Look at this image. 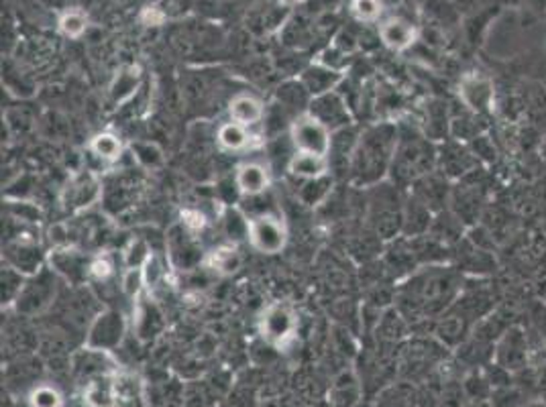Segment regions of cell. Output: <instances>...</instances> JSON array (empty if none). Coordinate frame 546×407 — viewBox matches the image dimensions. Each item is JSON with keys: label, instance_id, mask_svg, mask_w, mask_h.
Instances as JSON below:
<instances>
[{"label": "cell", "instance_id": "6da1fadb", "mask_svg": "<svg viewBox=\"0 0 546 407\" xmlns=\"http://www.w3.org/2000/svg\"><path fill=\"white\" fill-rule=\"evenodd\" d=\"M398 147V131L392 123H371L361 126L359 142L351 161L349 185L369 190L382 183L392 171Z\"/></svg>", "mask_w": 546, "mask_h": 407}, {"label": "cell", "instance_id": "7a4b0ae2", "mask_svg": "<svg viewBox=\"0 0 546 407\" xmlns=\"http://www.w3.org/2000/svg\"><path fill=\"white\" fill-rule=\"evenodd\" d=\"M104 191H103V210L109 216H123V214L131 212L136 202L143 196V185H145V175L143 169L136 163H128V166H114L109 169V174L103 177Z\"/></svg>", "mask_w": 546, "mask_h": 407}, {"label": "cell", "instance_id": "3957f363", "mask_svg": "<svg viewBox=\"0 0 546 407\" xmlns=\"http://www.w3.org/2000/svg\"><path fill=\"white\" fill-rule=\"evenodd\" d=\"M257 328L265 345L284 351L298 338L300 316L292 304L271 302L261 310Z\"/></svg>", "mask_w": 546, "mask_h": 407}, {"label": "cell", "instance_id": "277c9868", "mask_svg": "<svg viewBox=\"0 0 546 407\" xmlns=\"http://www.w3.org/2000/svg\"><path fill=\"white\" fill-rule=\"evenodd\" d=\"M103 191L104 182L98 171L88 167L74 171L60 191V206L71 216H80L103 202Z\"/></svg>", "mask_w": 546, "mask_h": 407}, {"label": "cell", "instance_id": "5b68a950", "mask_svg": "<svg viewBox=\"0 0 546 407\" xmlns=\"http://www.w3.org/2000/svg\"><path fill=\"white\" fill-rule=\"evenodd\" d=\"M62 283H63L62 277L57 275L52 267L46 265L39 273L29 277L25 289L21 291V296L17 299V304L12 305V310L21 313L23 318L41 316L43 312L54 308L57 296H60Z\"/></svg>", "mask_w": 546, "mask_h": 407}, {"label": "cell", "instance_id": "8992f818", "mask_svg": "<svg viewBox=\"0 0 546 407\" xmlns=\"http://www.w3.org/2000/svg\"><path fill=\"white\" fill-rule=\"evenodd\" d=\"M249 247L255 253L273 256L285 251L290 242V231L284 212H265L249 218Z\"/></svg>", "mask_w": 546, "mask_h": 407}, {"label": "cell", "instance_id": "52a82bcc", "mask_svg": "<svg viewBox=\"0 0 546 407\" xmlns=\"http://www.w3.org/2000/svg\"><path fill=\"white\" fill-rule=\"evenodd\" d=\"M128 332V322L125 313L114 308H104L100 310L95 320L86 328L84 345L96 351L104 353H114L120 348Z\"/></svg>", "mask_w": 546, "mask_h": 407}, {"label": "cell", "instance_id": "ba28073f", "mask_svg": "<svg viewBox=\"0 0 546 407\" xmlns=\"http://www.w3.org/2000/svg\"><path fill=\"white\" fill-rule=\"evenodd\" d=\"M165 253L170 256L171 267L190 273L204 265L206 255L198 234L190 232L182 223H176L165 232Z\"/></svg>", "mask_w": 546, "mask_h": 407}, {"label": "cell", "instance_id": "9c48e42d", "mask_svg": "<svg viewBox=\"0 0 546 407\" xmlns=\"http://www.w3.org/2000/svg\"><path fill=\"white\" fill-rule=\"evenodd\" d=\"M363 220H368V226L382 240H390L396 237L401 216L400 210L393 206L390 190L385 185H373L369 188V198L365 204Z\"/></svg>", "mask_w": 546, "mask_h": 407}, {"label": "cell", "instance_id": "30bf717a", "mask_svg": "<svg viewBox=\"0 0 546 407\" xmlns=\"http://www.w3.org/2000/svg\"><path fill=\"white\" fill-rule=\"evenodd\" d=\"M290 141L296 151L302 153H314L328 157L330 145H333V131L316 120L312 114H300L298 118L292 120L290 128H287Z\"/></svg>", "mask_w": 546, "mask_h": 407}, {"label": "cell", "instance_id": "8fae6325", "mask_svg": "<svg viewBox=\"0 0 546 407\" xmlns=\"http://www.w3.org/2000/svg\"><path fill=\"white\" fill-rule=\"evenodd\" d=\"M90 261L92 255H86L80 247H62L52 248L47 256V265L52 267L62 281H66L70 288H80L86 281H90Z\"/></svg>", "mask_w": 546, "mask_h": 407}, {"label": "cell", "instance_id": "7c38bea8", "mask_svg": "<svg viewBox=\"0 0 546 407\" xmlns=\"http://www.w3.org/2000/svg\"><path fill=\"white\" fill-rule=\"evenodd\" d=\"M308 114H312L316 120H320V123L333 133L357 123L355 114L351 110L347 100L341 94V90H333L328 92V94L312 98L310 106H308Z\"/></svg>", "mask_w": 546, "mask_h": 407}, {"label": "cell", "instance_id": "4fadbf2b", "mask_svg": "<svg viewBox=\"0 0 546 407\" xmlns=\"http://www.w3.org/2000/svg\"><path fill=\"white\" fill-rule=\"evenodd\" d=\"M165 326H168V316L153 296L143 294L136 299L133 305V332L136 338L141 342L160 338Z\"/></svg>", "mask_w": 546, "mask_h": 407}, {"label": "cell", "instance_id": "5bb4252c", "mask_svg": "<svg viewBox=\"0 0 546 407\" xmlns=\"http://www.w3.org/2000/svg\"><path fill=\"white\" fill-rule=\"evenodd\" d=\"M359 134H361V126H359L357 123L333 133V145H330L328 163H330V175H333L336 182L349 183L351 161H353Z\"/></svg>", "mask_w": 546, "mask_h": 407}, {"label": "cell", "instance_id": "9a60e30c", "mask_svg": "<svg viewBox=\"0 0 546 407\" xmlns=\"http://www.w3.org/2000/svg\"><path fill=\"white\" fill-rule=\"evenodd\" d=\"M235 183L236 190H239L241 199L257 198L268 194L271 190V167L268 161H245L241 166H236L235 169Z\"/></svg>", "mask_w": 546, "mask_h": 407}, {"label": "cell", "instance_id": "2e32d148", "mask_svg": "<svg viewBox=\"0 0 546 407\" xmlns=\"http://www.w3.org/2000/svg\"><path fill=\"white\" fill-rule=\"evenodd\" d=\"M143 88V71L139 66H127L117 71L106 90V104L111 109H125Z\"/></svg>", "mask_w": 546, "mask_h": 407}, {"label": "cell", "instance_id": "e0dca14e", "mask_svg": "<svg viewBox=\"0 0 546 407\" xmlns=\"http://www.w3.org/2000/svg\"><path fill=\"white\" fill-rule=\"evenodd\" d=\"M227 112H228V120H233V123H239L247 128H255L263 125L268 106H265L263 100L257 98L255 94L239 92V94H233L231 100H228Z\"/></svg>", "mask_w": 546, "mask_h": 407}, {"label": "cell", "instance_id": "ac0fdd59", "mask_svg": "<svg viewBox=\"0 0 546 407\" xmlns=\"http://www.w3.org/2000/svg\"><path fill=\"white\" fill-rule=\"evenodd\" d=\"M127 151L128 147L125 145V141L112 131L96 133L95 137L88 141V153L92 159L100 161L103 166H109L111 169L123 161Z\"/></svg>", "mask_w": 546, "mask_h": 407}, {"label": "cell", "instance_id": "d6986e66", "mask_svg": "<svg viewBox=\"0 0 546 407\" xmlns=\"http://www.w3.org/2000/svg\"><path fill=\"white\" fill-rule=\"evenodd\" d=\"M279 109H282L292 120L298 118L300 114L308 112V106L312 102L310 92L304 88V84L298 80H285L279 88L276 90V98H273Z\"/></svg>", "mask_w": 546, "mask_h": 407}, {"label": "cell", "instance_id": "ffe728a7", "mask_svg": "<svg viewBox=\"0 0 546 407\" xmlns=\"http://www.w3.org/2000/svg\"><path fill=\"white\" fill-rule=\"evenodd\" d=\"M377 33L379 41H382L387 49H392V52H406V49L412 47L416 39H418L416 27L400 17L385 19L384 23H379Z\"/></svg>", "mask_w": 546, "mask_h": 407}, {"label": "cell", "instance_id": "44dd1931", "mask_svg": "<svg viewBox=\"0 0 546 407\" xmlns=\"http://www.w3.org/2000/svg\"><path fill=\"white\" fill-rule=\"evenodd\" d=\"M204 265L208 267L212 275L219 277H231L235 275L236 271L243 267V255L239 245H235V242H220L212 248L211 253L206 255Z\"/></svg>", "mask_w": 546, "mask_h": 407}, {"label": "cell", "instance_id": "7402d4cb", "mask_svg": "<svg viewBox=\"0 0 546 407\" xmlns=\"http://www.w3.org/2000/svg\"><path fill=\"white\" fill-rule=\"evenodd\" d=\"M359 399H361V381L353 369H343L330 385V407H357Z\"/></svg>", "mask_w": 546, "mask_h": 407}, {"label": "cell", "instance_id": "603a6c76", "mask_svg": "<svg viewBox=\"0 0 546 407\" xmlns=\"http://www.w3.org/2000/svg\"><path fill=\"white\" fill-rule=\"evenodd\" d=\"M343 80L344 76L339 74V71L328 69L316 61L310 63V66H306V69L300 74V82L304 84V88L310 92L312 98L328 94V92L333 90H339Z\"/></svg>", "mask_w": 546, "mask_h": 407}, {"label": "cell", "instance_id": "cb8c5ba5", "mask_svg": "<svg viewBox=\"0 0 546 407\" xmlns=\"http://www.w3.org/2000/svg\"><path fill=\"white\" fill-rule=\"evenodd\" d=\"M336 183L339 182H336L330 174L316 177V180L300 182V185L296 188V202L310 210L322 208V206L328 202V198L333 196Z\"/></svg>", "mask_w": 546, "mask_h": 407}, {"label": "cell", "instance_id": "d4e9b609", "mask_svg": "<svg viewBox=\"0 0 546 407\" xmlns=\"http://www.w3.org/2000/svg\"><path fill=\"white\" fill-rule=\"evenodd\" d=\"M253 133L251 128L243 126L239 123H233V120H227L217 126L214 131V142H217L220 151L225 153H243L253 145Z\"/></svg>", "mask_w": 546, "mask_h": 407}, {"label": "cell", "instance_id": "484cf974", "mask_svg": "<svg viewBox=\"0 0 546 407\" xmlns=\"http://www.w3.org/2000/svg\"><path fill=\"white\" fill-rule=\"evenodd\" d=\"M285 171L294 177V180L308 182V180H316V177L328 175L330 174V163H328V157H325V155L296 151L292 155L290 163H287Z\"/></svg>", "mask_w": 546, "mask_h": 407}, {"label": "cell", "instance_id": "4316f807", "mask_svg": "<svg viewBox=\"0 0 546 407\" xmlns=\"http://www.w3.org/2000/svg\"><path fill=\"white\" fill-rule=\"evenodd\" d=\"M109 354L111 353L96 351V348H90L84 345L82 351L76 353L74 359H71V367H74L76 375L84 377V383H86V381L95 379V377L111 373Z\"/></svg>", "mask_w": 546, "mask_h": 407}, {"label": "cell", "instance_id": "83f0119b", "mask_svg": "<svg viewBox=\"0 0 546 407\" xmlns=\"http://www.w3.org/2000/svg\"><path fill=\"white\" fill-rule=\"evenodd\" d=\"M84 407H117V391H114V373L100 375L86 381L82 389Z\"/></svg>", "mask_w": 546, "mask_h": 407}, {"label": "cell", "instance_id": "f1b7e54d", "mask_svg": "<svg viewBox=\"0 0 546 407\" xmlns=\"http://www.w3.org/2000/svg\"><path fill=\"white\" fill-rule=\"evenodd\" d=\"M128 151H131L135 163L143 171H155L165 166V153L160 147V142L155 141H145V139L133 141L131 145H128Z\"/></svg>", "mask_w": 546, "mask_h": 407}, {"label": "cell", "instance_id": "f546056e", "mask_svg": "<svg viewBox=\"0 0 546 407\" xmlns=\"http://www.w3.org/2000/svg\"><path fill=\"white\" fill-rule=\"evenodd\" d=\"M27 280L29 275L21 273V271L3 263V273H0V285H3V288H0V291H3L0 297H3V308H12V305L17 304L21 291L25 289Z\"/></svg>", "mask_w": 546, "mask_h": 407}, {"label": "cell", "instance_id": "4dcf8cb0", "mask_svg": "<svg viewBox=\"0 0 546 407\" xmlns=\"http://www.w3.org/2000/svg\"><path fill=\"white\" fill-rule=\"evenodd\" d=\"M114 391H117V407H141L143 389L135 375H114Z\"/></svg>", "mask_w": 546, "mask_h": 407}, {"label": "cell", "instance_id": "1f68e13d", "mask_svg": "<svg viewBox=\"0 0 546 407\" xmlns=\"http://www.w3.org/2000/svg\"><path fill=\"white\" fill-rule=\"evenodd\" d=\"M155 248L151 245V240L147 237H141V234H133L131 239L127 240V245L123 247V265L127 267H145L147 259L153 253Z\"/></svg>", "mask_w": 546, "mask_h": 407}, {"label": "cell", "instance_id": "d6a6232c", "mask_svg": "<svg viewBox=\"0 0 546 407\" xmlns=\"http://www.w3.org/2000/svg\"><path fill=\"white\" fill-rule=\"evenodd\" d=\"M29 407H66V397L52 383H39L29 391Z\"/></svg>", "mask_w": 546, "mask_h": 407}, {"label": "cell", "instance_id": "836d02e7", "mask_svg": "<svg viewBox=\"0 0 546 407\" xmlns=\"http://www.w3.org/2000/svg\"><path fill=\"white\" fill-rule=\"evenodd\" d=\"M57 28L63 37L68 39H80L88 28V17L80 9H68L60 14L57 19Z\"/></svg>", "mask_w": 546, "mask_h": 407}, {"label": "cell", "instance_id": "e575fe53", "mask_svg": "<svg viewBox=\"0 0 546 407\" xmlns=\"http://www.w3.org/2000/svg\"><path fill=\"white\" fill-rule=\"evenodd\" d=\"M120 291L136 302L143 296V291H147V281L145 273H143V267H127L123 273H120Z\"/></svg>", "mask_w": 546, "mask_h": 407}, {"label": "cell", "instance_id": "d590c367", "mask_svg": "<svg viewBox=\"0 0 546 407\" xmlns=\"http://www.w3.org/2000/svg\"><path fill=\"white\" fill-rule=\"evenodd\" d=\"M349 11L359 23H376L384 14L382 0H351Z\"/></svg>", "mask_w": 546, "mask_h": 407}, {"label": "cell", "instance_id": "8d00e7d4", "mask_svg": "<svg viewBox=\"0 0 546 407\" xmlns=\"http://www.w3.org/2000/svg\"><path fill=\"white\" fill-rule=\"evenodd\" d=\"M351 61H353V55L343 52V49L336 47L335 43L330 47H327L325 52H320L318 60H316V63H320V66H325L333 71H339V74L343 76H344V71L351 68Z\"/></svg>", "mask_w": 546, "mask_h": 407}, {"label": "cell", "instance_id": "74e56055", "mask_svg": "<svg viewBox=\"0 0 546 407\" xmlns=\"http://www.w3.org/2000/svg\"><path fill=\"white\" fill-rule=\"evenodd\" d=\"M114 271H117V265H114L112 256L109 253L92 255V261H90V281L109 283L112 277H114Z\"/></svg>", "mask_w": 546, "mask_h": 407}, {"label": "cell", "instance_id": "f35d334b", "mask_svg": "<svg viewBox=\"0 0 546 407\" xmlns=\"http://www.w3.org/2000/svg\"><path fill=\"white\" fill-rule=\"evenodd\" d=\"M165 19V14L161 12V9H157V6H145L141 12V20L145 25H161Z\"/></svg>", "mask_w": 546, "mask_h": 407}]
</instances>
